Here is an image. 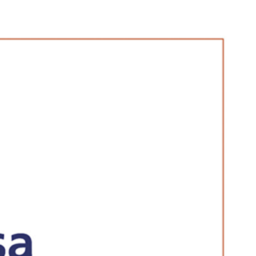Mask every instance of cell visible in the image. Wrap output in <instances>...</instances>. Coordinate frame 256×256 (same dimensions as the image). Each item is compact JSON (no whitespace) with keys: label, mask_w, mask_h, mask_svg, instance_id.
<instances>
[{"label":"cell","mask_w":256,"mask_h":256,"mask_svg":"<svg viewBox=\"0 0 256 256\" xmlns=\"http://www.w3.org/2000/svg\"><path fill=\"white\" fill-rule=\"evenodd\" d=\"M23 239V243L13 244L9 248V256H32V240L29 235L25 233H15L12 234L11 240Z\"/></svg>","instance_id":"obj_1"},{"label":"cell","mask_w":256,"mask_h":256,"mask_svg":"<svg viewBox=\"0 0 256 256\" xmlns=\"http://www.w3.org/2000/svg\"><path fill=\"white\" fill-rule=\"evenodd\" d=\"M4 237H5L4 234H3V233H0V239H4ZM5 252H6L5 247L0 244V256H4V255H5Z\"/></svg>","instance_id":"obj_2"}]
</instances>
